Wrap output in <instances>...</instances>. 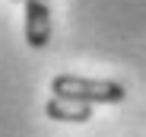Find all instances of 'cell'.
I'll return each mask as SVG.
<instances>
[{"mask_svg": "<svg viewBox=\"0 0 146 137\" xmlns=\"http://www.w3.org/2000/svg\"><path fill=\"white\" fill-rule=\"evenodd\" d=\"M26 3V41L29 48H44L51 41V0H22Z\"/></svg>", "mask_w": 146, "mask_h": 137, "instance_id": "obj_2", "label": "cell"}, {"mask_svg": "<svg viewBox=\"0 0 146 137\" xmlns=\"http://www.w3.org/2000/svg\"><path fill=\"white\" fill-rule=\"evenodd\" d=\"M44 115L54 121H70V124H86L92 118V105L76 102V99H64V96H51L44 102Z\"/></svg>", "mask_w": 146, "mask_h": 137, "instance_id": "obj_3", "label": "cell"}, {"mask_svg": "<svg viewBox=\"0 0 146 137\" xmlns=\"http://www.w3.org/2000/svg\"><path fill=\"white\" fill-rule=\"evenodd\" d=\"M51 93L64 99H76L86 105H117L127 99V89L114 80H92L76 74H57L51 80Z\"/></svg>", "mask_w": 146, "mask_h": 137, "instance_id": "obj_1", "label": "cell"}]
</instances>
